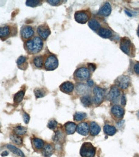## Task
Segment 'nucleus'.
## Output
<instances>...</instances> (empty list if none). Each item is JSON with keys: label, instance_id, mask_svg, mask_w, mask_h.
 Listing matches in <instances>:
<instances>
[{"label": "nucleus", "instance_id": "1", "mask_svg": "<svg viewBox=\"0 0 139 157\" xmlns=\"http://www.w3.org/2000/svg\"><path fill=\"white\" fill-rule=\"evenodd\" d=\"M25 47L30 53L37 54L42 50L43 42L40 37H35L34 39H30L26 42Z\"/></svg>", "mask_w": 139, "mask_h": 157}, {"label": "nucleus", "instance_id": "2", "mask_svg": "<svg viewBox=\"0 0 139 157\" xmlns=\"http://www.w3.org/2000/svg\"><path fill=\"white\" fill-rule=\"evenodd\" d=\"M120 48L122 51L127 55L132 56L131 54H133L134 47H133V43L128 37H124L121 39L120 42Z\"/></svg>", "mask_w": 139, "mask_h": 157}, {"label": "nucleus", "instance_id": "3", "mask_svg": "<svg viewBox=\"0 0 139 157\" xmlns=\"http://www.w3.org/2000/svg\"><path fill=\"white\" fill-rule=\"evenodd\" d=\"M96 149L90 142H85L82 145L80 155L82 157H94Z\"/></svg>", "mask_w": 139, "mask_h": 157}, {"label": "nucleus", "instance_id": "4", "mask_svg": "<svg viewBox=\"0 0 139 157\" xmlns=\"http://www.w3.org/2000/svg\"><path fill=\"white\" fill-rule=\"evenodd\" d=\"M59 62L57 57L54 55H50L47 58L44 63V68L47 70H54L58 67Z\"/></svg>", "mask_w": 139, "mask_h": 157}, {"label": "nucleus", "instance_id": "5", "mask_svg": "<svg viewBox=\"0 0 139 157\" xmlns=\"http://www.w3.org/2000/svg\"><path fill=\"white\" fill-rule=\"evenodd\" d=\"M75 77L79 81H85L90 77V72L86 68H80L74 73Z\"/></svg>", "mask_w": 139, "mask_h": 157}, {"label": "nucleus", "instance_id": "6", "mask_svg": "<svg viewBox=\"0 0 139 157\" xmlns=\"http://www.w3.org/2000/svg\"><path fill=\"white\" fill-rule=\"evenodd\" d=\"M93 92L94 94V103L96 105L101 104L104 97V91L101 88L96 86L93 88Z\"/></svg>", "mask_w": 139, "mask_h": 157}, {"label": "nucleus", "instance_id": "7", "mask_svg": "<svg viewBox=\"0 0 139 157\" xmlns=\"http://www.w3.org/2000/svg\"><path fill=\"white\" fill-rule=\"evenodd\" d=\"M74 17H75V19L77 23L81 24H85L88 21L89 18H90V16H89L86 11L81 10V11H77V12H76Z\"/></svg>", "mask_w": 139, "mask_h": 157}, {"label": "nucleus", "instance_id": "8", "mask_svg": "<svg viewBox=\"0 0 139 157\" xmlns=\"http://www.w3.org/2000/svg\"><path fill=\"white\" fill-rule=\"evenodd\" d=\"M116 84L121 89H126L130 85V78L127 75H121L116 80Z\"/></svg>", "mask_w": 139, "mask_h": 157}, {"label": "nucleus", "instance_id": "9", "mask_svg": "<svg viewBox=\"0 0 139 157\" xmlns=\"http://www.w3.org/2000/svg\"><path fill=\"white\" fill-rule=\"evenodd\" d=\"M111 113L115 119H121L124 117V110L119 105H115L111 109Z\"/></svg>", "mask_w": 139, "mask_h": 157}, {"label": "nucleus", "instance_id": "10", "mask_svg": "<svg viewBox=\"0 0 139 157\" xmlns=\"http://www.w3.org/2000/svg\"><path fill=\"white\" fill-rule=\"evenodd\" d=\"M37 33L41 38L44 39V40H46V39L48 38V37L50 36V34L51 32L49 29L48 26L44 24L38 26Z\"/></svg>", "mask_w": 139, "mask_h": 157}, {"label": "nucleus", "instance_id": "11", "mask_svg": "<svg viewBox=\"0 0 139 157\" xmlns=\"http://www.w3.org/2000/svg\"><path fill=\"white\" fill-rule=\"evenodd\" d=\"M120 95V92L119 88L116 86H113L110 89V91L108 95V98L110 100V101L115 102L116 101V100L119 99Z\"/></svg>", "mask_w": 139, "mask_h": 157}, {"label": "nucleus", "instance_id": "12", "mask_svg": "<svg viewBox=\"0 0 139 157\" xmlns=\"http://www.w3.org/2000/svg\"><path fill=\"white\" fill-rule=\"evenodd\" d=\"M21 34L23 38L28 39L31 38L34 34V31L32 28L29 26H26L22 28L21 30Z\"/></svg>", "mask_w": 139, "mask_h": 157}, {"label": "nucleus", "instance_id": "13", "mask_svg": "<svg viewBox=\"0 0 139 157\" xmlns=\"http://www.w3.org/2000/svg\"><path fill=\"white\" fill-rule=\"evenodd\" d=\"M59 88L61 92L66 93H70L73 92L74 89V85L73 83L70 81H66L63 82Z\"/></svg>", "mask_w": 139, "mask_h": 157}, {"label": "nucleus", "instance_id": "14", "mask_svg": "<svg viewBox=\"0 0 139 157\" xmlns=\"http://www.w3.org/2000/svg\"><path fill=\"white\" fill-rule=\"evenodd\" d=\"M77 131L81 135L86 136L89 132V126L86 122H81L77 127Z\"/></svg>", "mask_w": 139, "mask_h": 157}, {"label": "nucleus", "instance_id": "15", "mask_svg": "<svg viewBox=\"0 0 139 157\" xmlns=\"http://www.w3.org/2000/svg\"><path fill=\"white\" fill-rule=\"evenodd\" d=\"M111 12H112V7H111V5L108 2L105 3L103 5V6L100 9L99 11V14H101L105 17L109 16Z\"/></svg>", "mask_w": 139, "mask_h": 157}, {"label": "nucleus", "instance_id": "16", "mask_svg": "<svg viewBox=\"0 0 139 157\" xmlns=\"http://www.w3.org/2000/svg\"><path fill=\"white\" fill-rule=\"evenodd\" d=\"M77 127V125L74 122H66L64 124V129L66 134H74L76 131Z\"/></svg>", "mask_w": 139, "mask_h": 157}, {"label": "nucleus", "instance_id": "17", "mask_svg": "<svg viewBox=\"0 0 139 157\" xmlns=\"http://www.w3.org/2000/svg\"><path fill=\"white\" fill-rule=\"evenodd\" d=\"M76 92L80 95H85L89 92V88L85 84L78 83L76 85Z\"/></svg>", "mask_w": 139, "mask_h": 157}, {"label": "nucleus", "instance_id": "18", "mask_svg": "<svg viewBox=\"0 0 139 157\" xmlns=\"http://www.w3.org/2000/svg\"><path fill=\"white\" fill-rule=\"evenodd\" d=\"M98 34L103 38L108 39L112 37L113 33L109 29H104V28H101L98 31Z\"/></svg>", "mask_w": 139, "mask_h": 157}, {"label": "nucleus", "instance_id": "19", "mask_svg": "<svg viewBox=\"0 0 139 157\" xmlns=\"http://www.w3.org/2000/svg\"><path fill=\"white\" fill-rule=\"evenodd\" d=\"M101 131V127H100L96 122H92L90 127V132L91 135L96 136Z\"/></svg>", "mask_w": 139, "mask_h": 157}, {"label": "nucleus", "instance_id": "20", "mask_svg": "<svg viewBox=\"0 0 139 157\" xmlns=\"http://www.w3.org/2000/svg\"><path fill=\"white\" fill-rule=\"evenodd\" d=\"M54 151V148L51 144H47L45 146H44L43 150V154L44 157H50Z\"/></svg>", "mask_w": 139, "mask_h": 157}, {"label": "nucleus", "instance_id": "21", "mask_svg": "<svg viewBox=\"0 0 139 157\" xmlns=\"http://www.w3.org/2000/svg\"><path fill=\"white\" fill-rule=\"evenodd\" d=\"M104 132L106 134L109 136H113L116 133V130L115 127L113 126H110L109 124H106L104 126Z\"/></svg>", "mask_w": 139, "mask_h": 157}, {"label": "nucleus", "instance_id": "22", "mask_svg": "<svg viewBox=\"0 0 139 157\" xmlns=\"http://www.w3.org/2000/svg\"><path fill=\"white\" fill-rule=\"evenodd\" d=\"M10 34V28L8 26L0 27V38L5 39Z\"/></svg>", "mask_w": 139, "mask_h": 157}, {"label": "nucleus", "instance_id": "23", "mask_svg": "<svg viewBox=\"0 0 139 157\" xmlns=\"http://www.w3.org/2000/svg\"><path fill=\"white\" fill-rule=\"evenodd\" d=\"M7 148L10 151H12L13 153L16 154V155H18L20 157H25V155L23 154V153L22 152V151L19 149L14 146V145H10V144H8L7 145Z\"/></svg>", "mask_w": 139, "mask_h": 157}, {"label": "nucleus", "instance_id": "24", "mask_svg": "<svg viewBox=\"0 0 139 157\" xmlns=\"http://www.w3.org/2000/svg\"><path fill=\"white\" fill-rule=\"evenodd\" d=\"M88 26L92 30H93L94 31H96L98 29L99 30L100 26H101V25H100V24L99 23V21L95 19H92L89 21Z\"/></svg>", "mask_w": 139, "mask_h": 157}, {"label": "nucleus", "instance_id": "25", "mask_svg": "<svg viewBox=\"0 0 139 157\" xmlns=\"http://www.w3.org/2000/svg\"><path fill=\"white\" fill-rule=\"evenodd\" d=\"M32 143L34 147L37 149H41L44 148V142L40 138H34L32 140Z\"/></svg>", "mask_w": 139, "mask_h": 157}, {"label": "nucleus", "instance_id": "26", "mask_svg": "<svg viewBox=\"0 0 139 157\" xmlns=\"http://www.w3.org/2000/svg\"><path fill=\"white\" fill-rule=\"evenodd\" d=\"M81 103L84 105L85 107H89L92 104V99L89 95H85L81 99Z\"/></svg>", "mask_w": 139, "mask_h": 157}, {"label": "nucleus", "instance_id": "27", "mask_svg": "<svg viewBox=\"0 0 139 157\" xmlns=\"http://www.w3.org/2000/svg\"><path fill=\"white\" fill-rule=\"evenodd\" d=\"M25 96V92L24 91H19L17 93H16L14 97V101L15 103H19L22 101Z\"/></svg>", "mask_w": 139, "mask_h": 157}, {"label": "nucleus", "instance_id": "28", "mask_svg": "<svg viewBox=\"0 0 139 157\" xmlns=\"http://www.w3.org/2000/svg\"><path fill=\"white\" fill-rule=\"evenodd\" d=\"M14 132L17 135H23L26 132V128L21 126H18L14 128Z\"/></svg>", "mask_w": 139, "mask_h": 157}, {"label": "nucleus", "instance_id": "29", "mask_svg": "<svg viewBox=\"0 0 139 157\" xmlns=\"http://www.w3.org/2000/svg\"><path fill=\"white\" fill-rule=\"evenodd\" d=\"M46 93V90L43 88H36L34 89V94L36 98L43 97Z\"/></svg>", "mask_w": 139, "mask_h": 157}, {"label": "nucleus", "instance_id": "30", "mask_svg": "<svg viewBox=\"0 0 139 157\" xmlns=\"http://www.w3.org/2000/svg\"><path fill=\"white\" fill-rule=\"evenodd\" d=\"M34 64L37 68H41L43 65V58L42 56H36L34 59Z\"/></svg>", "mask_w": 139, "mask_h": 157}, {"label": "nucleus", "instance_id": "31", "mask_svg": "<svg viewBox=\"0 0 139 157\" xmlns=\"http://www.w3.org/2000/svg\"><path fill=\"white\" fill-rule=\"evenodd\" d=\"M87 115L83 112H76L74 116V119L76 121H81L83 119H85Z\"/></svg>", "mask_w": 139, "mask_h": 157}, {"label": "nucleus", "instance_id": "32", "mask_svg": "<svg viewBox=\"0 0 139 157\" xmlns=\"http://www.w3.org/2000/svg\"><path fill=\"white\" fill-rule=\"evenodd\" d=\"M10 139L14 143L17 145H21L23 142V140H22L21 137H20L19 135L17 134H11L10 135Z\"/></svg>", "mask_w": 139, "mask_h": 157}, {"label": "nucleus", "instance_id": "33", "mask_svg": "<svg viewBox=\"0 0 139 157\" xmlns=\"http://www.w3.org/2000/svg\"><path fill=\"white\" fill-rule=\"evenodd\" d=\"M40 3V1H37V0H29V1L26 2V5L29 7H37Z\"/></svg>", "mask_w": 139, "mask_h": 157}, {"label": "nucleus", "instance_id": "34", "mask_svg": "<svg viewBox=\"0 0 139 157\" xmlns=\"http://www.w3.org/2000/svg\"><path fill=\"white\" fill-rule=\"evenodd\" d=\"M63 138V133H61L60 131H58L57 132H56V133H55V134L53 138V140L55 142H60L62 141Z\"/></svg>", "mask_w": 139, "mask_h": 157}, {"label": "nucleus", "instance_id": "35", "mask_svg": "<svg viewBox=\"0 0 139 157\" xmlns=\"http://www.w3.org/2000/svg\"><path fill=\"white\" fill-rule=\"evenodd\" d=\"M57 122L55 120H50L48 123V127L50 129V130H55L57 126Z\"/></svg>", "mask_w": 139, "mask_h": 157}, {"label": "nucleus", "instance_id": "36", "mask_svg": "<svg viewBox=\"0 0 139 157\" xmlns=\"http://www.w3.org/2000/svg\"><path fill=\"white\" fill-rule=\"evenodd\" d=\"M26 57H25V56H20L17 61V64L18 65H21L22 64L25 63L26 62Z\"/></svg>", "mask_w": 139, "mask_h": 157}, {"label": "nucleus", "instance_id": "37", "mask_svg": "<svg viewBox=\"0 0 139 157\" xmlns=\"http://www.w3.org/2000/svg\"><path fill=\"white\" fill-rule=\"evenodd\" d=\"M23 117L24 122L26 123V124H28V123L29 122V120H30V116H29V115L27 114L26 113H24L23 115Z\"/></svg>", "mask_w": 139, "mask_h": 157}, {"label": "nucleus", "instance_id": "38", "mask_svg": "<svg viewBox=\"0 0 139 157\" xmlns=\"http://www.w3.org/2000/svg\"><path fill=\"white\" fill-rule=\"evenodd\" d=\"M47 2H48L50 4L52 5H54V6H55V5H57L59 4H60V3L61 2V1H57V0H48V1H47Z\"/></svg>", "mask_w": 139, "mask_h": 157}, {"label": "nucleus", "instance_id": "39", "mask_svg": "<svg viewBox=\"0 0 139 157\" xmlns=\"http://www.w3.org/2000/svg\"><path fill=\"white\" fill-rule=\"evenodd\" d=\"M133 69H134V71L136 74L139 75V63H137L135 65L134 67H133Z\"/></svg>", "mask_w": 139, "mask_h": 157}, {"label": "nucleus", "instance_id": "40", "mask_svg": "<svg viewBox=\"0 0 139 157\" xmlns=\"http://www.w3.org/2000/svg\"><path fill=\"white\" fill-rule=\"evenodd\" d=\"M88 68L90 70H92L93 72L95 71V70L96 69V66L95 64H92V63H89L88 64Z\"/></svg>", "mask_w": 139, "mask_h": 157}, {"label": "nucleus", "instance_id": "41", "mask_svg": "<svg viewBox=\"0 0 139 157\" xmlns=\"http://www.w3.org/2000/svg\"><path fill=\"white\" fill-rule=\"evenodd\" d=\"M126 97H125L124 95H122V98H121V104H122V105L125 106V105H126Z\"/></svg>", "mask_w": 139, "mask_h": 157}, {"label": "nucleus", "instance_id": "42", "mask_svg": "<svg viewBox=\"0 0 139 157\" xmlns=\"http://www.w3.org/2000/svg\"><path fill=\"white\" fill-rule=\"evenodd\" d=\"M87 83H88V85L89 86H92L93 85V84H94V82H93V81L92 80H88Z\"/></svg>", "mask_w": 139, "mask_h": 157}, {"label": "nucleus", "instance_id": "43", "mask_svg": "<svg viewBox=\"0 0 139 157\" xmlns=\"http://www.w3.org/2000/svg\"><path fill=\"white\" fill-rule=\"evenodd\" d=\"M8 155H9V153L7 152V151H4V152H3V153H2V156H6Z\"/></svg>", "mask_w": 139, "mask_h": 157}, {"label": "nucleus", "instance_id": "44", "mask_svg": "<svg viewBox=\"0 0 139 157\" xmlns=\"http://www.w3.org/2000/svg\"><path fill=\"white\" fill-rule=\"evenodd\" d=\"M137 117H138V119H139V111L137 112Z\"/></svg>", "mask_w": 139, "mask_h": 157}, {"label": "nucleus", "instance_id": "45", "mask_svg": "<svg viewBox=\"0 0 139 157\" xmlns=\"http://www.w3.org/2000/svg\"><path fill=\"white\" fill-rule=\"evenodd\" d=\"M137 33H138V37H139V26H138V32H137Z\"/></svg>", "mask_w": 139, "mask_h": 157}]
</instances>
